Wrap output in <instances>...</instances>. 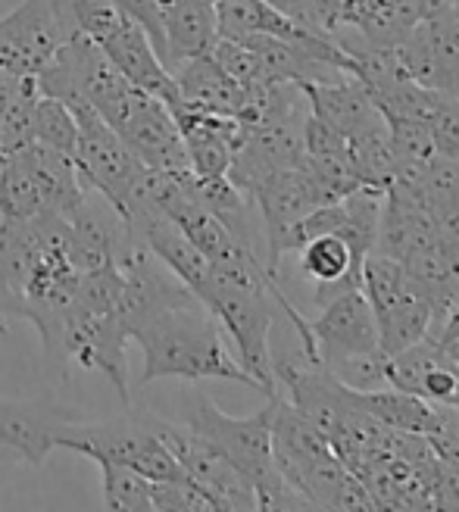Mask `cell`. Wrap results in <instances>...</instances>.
<instances>
[{
  "label": "cell",
  "mask_w": 459,
  "mask_h": 512,
  "mask_svg": "<svg viewBox=\"0 0 459 512\" xmlns=\"http://www.w3.org/2000/svg\"><path fill=\"white\" fill-rule=\"evenodd\" d=\"M272 397L260 413H253L247 419H235V416H225L210 397L197 394L188 403V416H185V425L197 431L203 441H210L228 463L253 484L257 497L278 475L272 463Z\"/></svg>",
  "instance_id": "cell-5"
},
{
  "label": "cell",
  "mask_w": 459,
  "mask_h": 512,
  "mask_svg": "<svg viewBox=\"0 0 459 512\" xmlns=\"http://www.w3.org/2000/svg\"><path fill=\"white\" fill-rule=\"evenodd\" d=\"M356 403L375 416L381 425L394 431H410V434H431L438 428V403H428L410 391L397 388H372V391H356Z\"/></svg>",
  "instance_id": "cell-22"
},
{
  "label": "cell",
  "mask_w": 459,
  "mask_h": 512,
  "mask_svg": "<svg viewBox=\"0 0 459 512\" xmlns=\"http://www.w3.org/2000/svg\"><path fill=\"white\" fill-rule=\"evenodd\" d=\"M57 447L91 456L97 459H113V463H122L135 472H141L150 481H178L188 478L185 469L175 463V456L169 453V447L160 441V434L150 425V413H129L110 419V422H94V425H72L66 422Z\"/></svg>",
  "instance_id": "cell-4"
},
{
  "label": "cell",
  "mask_w": 459,
  "mask_h": 512,
  "mask_svg": "<svg viewBox=\"0 0 459 512\" xmlns=\"http://www.w3.org/2000/svg\"><path fill=\"white\" fill-rule=\"evenodd\" d=\"M416 0H344L338 25H350L375 44H397L419 22Z\"/></svg>",
  "instance_id": "cell-20"
},
{
  "label": "cell",
  "mask_w": 459,
  "mask_h": 512,
  "mask_svg": "<svg viewBox=\"0 0 459 512\" xmlns=\"http://www.w3.org/2000/svg\"><path fill=\"white\" fill-rule=\"evenodd\" d=\"M213 60L232 75L235 82H241L244 88L250 85H266L263 82V66L260 57L244 41H232V38H219L213 47Z\"/></svg>",
  "instance_id": "cell-32"
},
{
  "label": "cell",
  "mask_w": 459,
  "mask_h": 512,
  "mask_svg": "<svg viewBox=\"0 0 459 512\" xmlns=\"http://www.w3.org/2000/svg\"><path fill=\"white\" fill-rule=\"evenodd\" d=\"M110 4L122 13L129 16L132 22H138L144 35L150 38L153 50H157V57L163 60L166 57V32H163V0H110Z\"/></svg>",
  "instance_id": "cell-33"
},
{
  "label": "cell",
  "mask_w": 459,
  "mask_h": 512,
  "mask_svg": "<svg viewBox=\"0 0 459 512\" xmlns=\"http://www.w3.org/2000/svg\"><path fill=\"white\" fill-rule=\"evenodd\" d=\"M144 353L141 384L157 378H185V381H235L260 391L241 363L228 353L222 341L219 322L203 310V303L194 300L188 306L157 313L132 331Z\"/></svg>",
  "instance_id": "cell-1"
},
{
  "label": "cell",
  "mask_w": 459,
  "mask_h": 512,
  "mask_svg": "<svg viewBox=\"0 0 459 512\" xmlns=\"http://www.w3.org/2000/svg\"><path fill=\"white\" fill-rule=\"evenodd\" d=\"M150 425L160 434V441L169 447V453L175 456V463L185 469V475L213 497L219 512L257 509V491H253V484L228 463L210 441H203L188 425H175L160 416H150Z\"/></svg>",
  "instance_id": "cell-7"
},
{
  "label": "cell",
  "mask_w": 459,
  "mask_h": 512,
  "mask_svg": "<svg viewBox=\"0 0 459 512\" xmlns=\"http://www.w3.org/2000/svg\"><path fill=\"white\" fill-rule=\"evenodd\" d=\"M303 160L313 169L335 175V178H347V182H356L353 169H350V147L347 138L341 132H335L328 122H322L319 116L306 113L303 116ZM360 185V182H356Z\"/></svg>",
  "instance_id": "cell-24"
},
{
  "label": "cell",
  "mask_w": 459,
  "mask_h": 512,
  "mask_svg": "<svg viewBox=\"0 0 459 512\" xmlns=\"http://www.w3.org/2000/svg\"><path fill=\"white\" fill-rule=\"evenodd\" d=\"M178 182L182 188L200 203L207 207L228 232L235 235V241H241L244 247H253V225H250V197L232 182L228 175H194L191 169H178Z\"/></svg>",
  "instance_id": "cell-19"
},
{
  "label": "cell",
  "mask_w": 459,
  "mask_h": 512,
  "mask_svg": "<svg viewBox=\"0 0 459 512\" xmlns=\"http://www.w3.org/2000/svg\"><path fill=\"white\" fill-rule=\"evenodd\" d=\"M319 316L310 322L316 360L313 366L335 369L353 356L378 350V325L363 288L344 291L319 306Z\"/></svg>",
  "instance_id": "cell-8"
},
{
  "label": "cell",
  "mask_w": 459,
  "mask_h": 512,
  "mask_svg": "<svg viewBox=\"0 0 459 512\" xmlns=\"http://www.w3.org/2000/svg\"><path fill=\"white\" fill-rule=\"evenodd\" d=\"M213 4H216V0H213Z\"/></svg>",
  "instance_id": "cell-36"
},
{
  "label": "cell",
  "mask_w": 459,
  "mask_h": 512,
  "mask_svg": "<svg viewBox=\"0 0 459 512\" xmlns=\"http://www.w3.org/2000/svg\"><path fill=\"white\" fill-rule=\"evenodd\" d=\"M428 213H431V222H435L438 241L459 260V200L441 203V207L428 210Z\"/></svg>",
  "instance_id": "cell-34"
},
{
  "label": "cell",
  "mask_w": 459,
  "mask_h": 512,
  "mask_svg": "<svg viewBox=\"0 0 459 512\" xmlns=\"http://www.w3.org/2000/svg\"><path fill=\"white\" fill-rule=\"evenodd\" d=\"M38 213H44L38 185L19 157H7L0 163V219H32Z\"/></svg>",
  "instance_id": "cell-27"
},
{
  "label": "cell",
  "mask_w": 459,
  "mask_h": 512,
  "mask_svg": "<svg viewBox=\"0 0 459 512\" xmlns=\"http://www.w3.org/2000/svg\"><path fill=\"white\" fill-rule=\"evenodd\" d=\"M100 466V497H104V509L113 512H150L153 494H150V478L141 472L113 463V459H97Z\"/></svg>",
  "instance_id": "cell-25"
},
{
  "label": "cell",
  "mask_w": 459,
  "mask_h": 512,
  "mask_svg": "<svg viewBox=\"0 0 459 512\" xmlns=\"http://www.w3.org/2000/svg\"><path fill=\"white\" fill-rule=\"evenodd\" d=\"M35 144L60 150L66 157L75 153V144H79V122H75V113L69 110V104H63L60 97H47L41 94L35 104Z\"/></svg>",
  "instance_id": "cell-28"
},
{
  "label": "cell",
  "mask_w": 459,
  "mask_h": 512,
  "mask_svg": "<svg viewBox=\"0 0 459 512\" xmlns=\"http://www.w3.org/2000/svg\"><path fill=\"white\" fill-rule=\"evenodd\" d=\"M172 116L185 141L188 169L207 178L228 175V166H232V157L244 138V122H238L235 116H222L185 104H178Z\"/></svg>",
  "instance_id": "cell-12"
},
{
  "label": "cell",
  "mask_w": 459,
  "mask_h": 512,
  "mask_svg": "<svg viewBox=\"0 0 459 512\" xmlns=\"http://www.w3.org/2000/svg\"><path fill=\"white\" fill-rule=\"evenodd\" d=\"M250 200L257 203L263 213V228H266V260L263 263L272 275H278L288 232L306 213L316 210L303 166H291V169L269 175L266 182L250 194Z\"/></svg>",
  "instance_id": "cell-11"
},
{
  "label": "cell",
  "mask_w": 459,
  "mask_h": 512,
  "mask_svg": "<svg viewBox=\"0 0 459 512\" xmlns=\"http://www.w3.org/2000/svg\"><path fill=\"white\" fill-rule=\"evenodd\" d=\"M172 79L178 88V104L241 119L244 104H247V88L235 82L232 75L213 60V54L178 63L172 69Z\"/></svg>",
  "instance_id": "cell-13"
},
{
  "label": "cell",
  "mask_w": 459,
  "mask_h": 512,
  "mask_svg": "<svg viewBox=\"0 0 459 512\" xmlns=\"http://www.w3.org/2000/svg\"><path fill=\"white\" fill-rule=\"evenodd\" d=\"M150 494H153V509L160 512H219L213 497L191 478L153 481Z\"/></svg>",
  "instance_id": "cell-30"
},
{
  "label": "cell",
  "mask_w": 459,
  "mask_h": 512,
  "mask_svg": "<svg viewBox=\"0 0 459 512\" xmlns=\"http://www.w3.org/2000/svg\"><path fill=\"white\" fill-rule=\"evenodd\" d=\"M110 128L147 169L153 172L188 169V153H185L182 132H178V122L172 110L153 94L141 91L122 110V116L110 122Z\"/></svg>",
  "instance_id": "cell-9"
},
{
  "label": "cell",
  "mask_w": 459,
  "mask_h": 512,
  "mask_svg": "<svg viewBox=\"0 0 459 512\" xmlns=\"http://www.w3.org/2000/svg\"><path fill=\"white\" fill-rule=\"evenodd\" d=\"M207 310L228 338L235 341L241 369L257 381L260 394H278L275 360L269 350V331L275 322V306L288 310L291 300L282 285H228V281H210L207 294L200 297Z\"/></svg>",
  "instance_id": "cell-3"
},
{
  "label": "cell",
  "mask_w": 459,
  "mask_h": 512,
  "mask_svg": "<svg viewBox=\"0 0 459 512\" xmlns=\"http://www.w3.org/2000/svg\"><path fill=\"white\" fill-rule=\"evenodd\" d=\"M216 25L219 38H247V35H275L294 41L306 25L294 22L269 0H216Z\"/></svg>",
  "instance_id": "cell-21"
},
{
  "label": "cell",
  "mask_w": 459,
  "mask_h": 512,
  "mask_svg": "<svg viewBox=\"0 0 459 512\" xmlns=\"http://www.w3.org/2000/svg\"><path fill=\"white\" fill-rule=\"evenodd\" d=\"M166 57L163 66L172 72L178 63L213 54L219 41L216 4L213 0H163Z\"/></svg>",
  "instance_id": "cell-14"
},
{
  "label": "cell",
  "mask_w": 459,
  "mask_h": 512,
  "mask_svg": "<svg viewBox=\"0 0 459 512\" xmlns=\"http://www.w3.org/2000/svg\"><path fill=\"white\" fill-rule=\"evenodd\" d=\"M425 32L441 75V94L459 97V7L425 16Z\"/></svg>",
  "instance_id": "cell-26"
},
{
  "label": "cell",
  "mask_w": 459,
  "mask_h": 512,
  "mask_svg": "<svg viewBox=\"0 0 459 512\" xmlns=\"http://www.w3.org/2000/svg\"><path fill=\"white\" fill-rule=\"evenodd\" d=\"M66 419L32 403L0 400V450L16 453L22 463L41 466L57 447Z\"/></svg>",
  "instance_id": "cell-17"
},
{
  "label": "cell",
  "mask_w": 459,
  "mask_h": 512,
  "mask_svg": "<svg viewBox=\"0 0 459 512\" xmlns=\"http://www.w3.org/2000/svg\"><path fill=\"white\" fill-rule=\"evenodd\" d=\"M297 253H300V272L316 285L313 294L316 306L328 303L331 297H338L344 291L363 288V269L353 263L350 247L338 232L310 238Z\"/></svg>",
  "instance_id": "cell-18"
},
{
  "label": "cell",
  "mask_w": 459,
  "mask_h": 512,
  "mask_svg": "<svg viewBox=\"0 0 459 512\" xmlns=\"http://www.w3.org/2000/svg\"><path fill=\"white\" fill-rule=\"evenodd\" d=\"M425 122L431 132V144H435V157L459 160V97L438 94Z\"/></svg>",
  "instance_id": "cell-31"
},
{
  "label": "cell",
  "mask_w": 459,
  "mask_h": 512,
  "mask_svg": "<svg viewBox=\"0 0 459 512\" xmlns=\"http://www.w3.org/2000/svg\"><path fill=\"white\" fill-rule=\"evenodd\" d=\"M347 147H350V169H353L356 182L363 188L385 194L397 175V157L391 147L385 116H378L375 122L360 128L356 135H350Z\"/></svg>",
  "instance_id": "cell-23"
},
{
  "label": "cell",
  "mask_w": 459,
  "mask_h": 512,
  "mask_svg": "<svg viewBox=\"0 0 459 512\" xmlns=\"http://www.w3.org/2000/svg\"><path fill=\"white\" fill-rule=\"evenodd\" d=\"M63 38L66 29L50 0H22L13 13L0 19V69L38 79Z\"/></svg>",
  "instance_id": "cell-10"
},
{
  "label": "cell",
  "mask_w": 459,
  "mask_h": 512,
  "mask_svg": "<svg viewBox=\"0 0 459 512\" xmlns=\"http://www.w3.org/2000/svg\"><path fill=\"white\" fill-rule=\"evenodd\" d=\"M363 294L378 325V347L388 356L428 335L431 306L410 285L403 263L394 256L369 250L363 260Z\"/></svg>",
  "instance_id": "cell-6"
},
{
  "label": "cell",
  "mask_w": 459,
  "mask_h": 512,
  "mask_svg": "<svg viewBox=\"0 0 459 512\" xmlns=\"http://www.w3.org/2000/svg\"><path fill=\"white\" fill-rule=\"evenodd\" d=\"M16 157L22 160V166L32 175V182L38 185L44 210L60 213L63 219H72L88 203L79 166H75V160L66 157V153L32 144L22 153H16Z\"/></svg>",
  "instance_id": "cell-15"
},
{
  "label": "cell",
  "mask_w": 459,
  "mask_h": 512,
  "mask_svg": "<svg viewBox=\"0 0 459 512\" xmlns=\"http://www.w3.org/2000/svg\"><path fill=\"white\" fill-rule=\"evenodd\" d=\"M391 147L397 157V172L400 169H416L425 166L435 157V144H431L428 122L419 116H385Z\"/></svg>",
  "instance_id": "cell-29"
},
{
  "label": "cell",
  "mask_w": 459,
  "mask_h": 512,
  "mask_svg": "<svg viewBox=\"0 0 459 512\" xmlns=\"http://www.w3.org/2000/svg\"><path fill=\"white\" fill-rule=\"evenodd\" d=\"M300 91L306 97L310 113L328 122L344 138L356 135L360 128H366L369 122L381 116L369 91L356 82L353 75H341V79H331V82H303Z\"/></svg>",
  "instance_id": "cell-16"
},
{
  "label": "cell",
  "mask_w": 459,
  "mask_h": 512,
  "mask_svg": "<svg viewBox=\"0 0 459 512\" xmlns=\"http://www.w3.org/2000/svg\"><path fill=\"white\" fill-rule=\"evenodd\" d=\"M69 110L75 113V122H79V144H75L72 160L79 166L85 188H94L113 207L119 222L129 225L150 203L147 185L153 169H147L119 141V135L97 116L88 100H75V104H69Z\"/></svg>",
  "instance_id": "cell-2"
},
{
  "label": "cell",
  "mask_w": 459,
  "mask_h": 512,
  "mask_svg": "<svg viewBox=\"0 0 459 512\" xmlns=\"http://www.w3.org/2000/svg\"><path fill=\"white\" fill-rule=\"evenodd\" d=\"M456 7H459V0H456Z\"/></svg>",
  "instance_id": "cell-35"
}]
</instances>
